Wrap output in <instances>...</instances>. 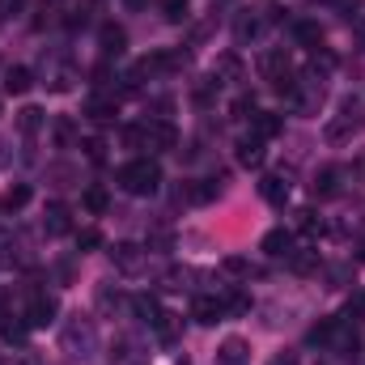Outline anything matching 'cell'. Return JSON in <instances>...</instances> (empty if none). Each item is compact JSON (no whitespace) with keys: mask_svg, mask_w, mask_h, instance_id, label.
Segmentation results:
<instances>
[{"mask_svg":"<svg viewBox=\"0 0 365 365\" xmlns=\"http://www.w3.org/2000/svg\"><path fill=\"white\" fill-rule=\"evenodd\" d=\"M60 349H64L68 357H77V361H90L93 353H98V323H93L90 314L64 319V327H60Z\"/></svg>","mask_w":365,"mask_h":365,"instance_id":"cell-1","label":"cell"},{"mask_svg":"<svg viewBox=\"0 0 365 365\" xmlns=\"http://www.w3.org/2000/svg\"><path fill=\"white\" fill-rule=\"evenodd\" d=\"M119 187L128 195H153L162 187V166L153 158H132L128 166H119Z\"/></svg>","mask_w":365,"mask_h":365,"instance_id":"cell-2","label":"cell"},{"mask_svg":"<svg viewBox=\"0 0 365 365\" xmlns=\"http://www.w3.org/2000/svg\"><path fill=\"white\" fill-rule=\"evenodd\" d=\"M357 132H365V110H361L357 98H344V102H340V115L327 119L323 136H327V145H349Z\"/></svg>","mask_w":365,"mask_h":365,"instance_id":"cell-3","label":"cell"},{"mask_svg":"<svg viewBox=\"0 0 365 365\" xmlns=\"http://www.w3.org/2000/svg\"><path fill=\"white\" fill-rule=\"evenodd\" d=\"M259 77H264V81H272L276 90H284V86L293 81V64H289V51H280V47L264 51V56H259Z\"/></svg>","mask_w":365,"mask_h":365,"instance_id":"cell-4","label":"cell"},{"mask_svg":"<svg viewBox=\"0 0 365 365\" xmlns=\"http://www.w3.org/2000/svg\"><path fill=\"white\" fill-rule=\"evenodd\" d=\"M56 310H60L56 293L34 289V293H30V306H26V327H47V323H56Z\"/></svg>","mask_w":365,"mask_h":365,"instance_id":"cell-5","label":"cell"},{"mask_svg":"<svg viewBox=\"0 0 365 365\" xmlns=\"http://www.w3.org/2000/svg\"><path fill=\"white\" fill-rule=\"evenodd\" d=\"M110 259H115V268H119L123 276H140L145 268H149V251L136 247V242H115Z\"/></svg>","mask_w":365,"mask_h":365,"instance_id":"cell-6","label":"cell"},{"mask_svg":"<svg viewBox=\"0 0 365 365\" xmlns=\"http://www.w3.org/2000/svg\"><path fill=\"white\" fill-rule=\"evenodd\" d=\"M191 319H195V323H204V327H212V323H221V319H225V302H221V297H212V293H200V297L191 302Z\"/></svg>","mask_w":365,"mask_h":365,"instance_id":"cell-7","label":"cell"},{"mask_svg":"<svg viewBox=\"0 0 365 365\" xmlns=\"http://www.w3.org/2000/svg\"><path fill=\"white\" fill-rule=\"evenodd\" d=\"M123 47H128V34H123V26H115V21H102V26H98V51L110 60V56H123Z\"/></svg>","mask_w":365,"mask_h":365,"instance_id":"cell-8","label":"cell"},{"mask_svg":"<svg viewBox=\"0 0 365 365\" xmlns=\"http://www.w3.org/2000/svg\"><path fill=\"white\" fill-rule=\"evenodd\" d=\"M145 132H149V149H153V153H166V149L179 145V132H175V123H166V119L145 123Z\"/></svg>","mask_w":365,"mask_h":365,"instance_id":"cell-9","label":"cell"},{"mask_svg":"<svg viewBox=\"0 0 365 365\" xmlns=\"http://www.w3.org/2000/svg\"><path fill=\"white\" fill-rule=\"evenodd\" d=\"M73 230V212L64 208V204H47V212H43V234L47 238H64Z\"/></svg>","mask_w":365,"mask_h":365,"instance_id":"cell-10","label":"cell"},{"mask_svg":"<svg viewBox=\"0 0 365 365\" xmlns=\"http://www.w3.org/2000/svg\"><path fill=\"white\" fill-rule=\"evenodd\" d=\"M86 115H90L93 123H115V115H119L115 93H90L86 98Z\"/></svg>","mask_w":365,"mask_h":365,"instance_id":"cell-11","label":"cell"},{"mask_svg":"<svg viewBox=\"0 0 365 365\" xmlns=\"http://www.w3.org/2000/svg\"><path fill=\"white\" fill-rule=\"evenodd\" d=\"M340 179H344V170L340 166H323L314 182H310V195L314 200H331V195H340Z\"/></svg>","mask_w":365,"mask_h":365,"instance_id":"cell-12","label":"cell"},{"mask_svg":"<svg viewBox=\"0 0 365 365\" xmlns=\"http://www.w3.org/2000/svg\"><path fill=\"white\" fill-rule=\"evenodd\" d=\"M280 132H284V115H276V110H255V115H251V136L276 140Z\"/></svg>","mask_w":365,"mask_h":365,"instance_id":"cell-13","label":"cell"},{"mask_svg":"<svg viewBox=\"0 0 365 365\" xmlns=\"http://www.w3.org/2000/svg\"><path fill=\"white\" fill-rule=\"evenodd\" d=\"M217 365H251V344L238 340V336L221 340V344H217Z\"/></svg>","mask_w":365,"mask_h":365,"instance_id":"cell-14","label":"cell"},{"mask_svg":"<svg viewBox=\"0 0 365 365\" xmlns=\"http://www.w3.org/2000/svg\"><path fill=\"white\" fill-rule=\"evenodd\" d=\"M268 140H259V136H242L238 140V166H247V170H259L264 166V158H268V149H264Z\"/></svg>","mask_w":365,"mask_h":365,"instance_id":"cell-15","label":"cell"},{"mask_svg":"<svg viewBox=\"0 0 365 365\" xmlns=\"http://www.w3.org/2000/svg\"><path fill=\"white\" fill-rule=\"evenodd\" d=\"M217 195H221V182L217 179H195L179 191V200H187V204H208V200H217Z\"/></svg>","mask_w":365,"mask_h":365,"instance_id":"cell-16","label":"cell"},{"mask_svg":"<svg viewBox=\"0 0 365 365\" xmlns=\"http://www.w3.org/2000/svg\"><path fill=\"white\" fill-rule=\"evenodd\" d=\"M259 251H264L268 259H284V255L293 251V234H289L284 225H280V230H268V234H264V242H259Z\"/></svg>","mask_w":365,"mask_h":365,"instance_id":"cell-17","label":"cell"},{"mask_svg":"<svg viewBox=\"0 0 365 365\" xmlns=\"http://www.w3.org/2000/svg\"><path fill=\"white\" fill-rule=\"evenodd\" d=\"M259 195H264L268 204H276V208L289 204V179H284V175H264V179H259Z\"/></svg>","mask_w":365,"mask_h":365,"instance_id":"cell-18","label":"cell"},{"mask_svg":"<svg viewBox=\"0 0 365 365\" xmlns=\"http://www.w3.org/2000/svg\"><path fill=\"white\" fill-rule=\"evenodd\" d=\"M284 264H289V272H297V276H310V272H319L323 264H319V251H289L284 255Z\"/></svg>","mask_w":365,"mask_h":365,"instance_id":"cell-19","label":"cell"},{"mask_svg":"<svg viewBox=\"0 0 365 365\" xmlns=\"http://www.w3.org/2000/svg\"><path fill=\"white\" fill-rule=\"evenodd\" d=\"M128 306H132V314H136L140 323H149V327H153V323L162 319V306H158V297H149V293H136V297H132Z\"/></svg>","mask_w":365,"mask_h":365,"instance_id":"cell-20","label":"cell"},{"mask_svg":"<svg viewBox=\"0 0 365 365\" xmlns=\"http://www.w3.org/2000/svg\"><path fill=\"white\" fill-rule=\"evenodd\" d=\"M212 77H217L221 86H238V81H242V60H238V56H221L217 68H212Z\"/></svg>","mask_w":365,"mask_h":365,"instance_id":"cell-21","label":"cell"},{"mask_svg":"<svg viewBox=\"0 0 365 365\" xmlns=\"http://www.w3.org/2000/svg\"><path fill=\"white\" fill-rule=\"evenodd\" d=\"M293 38L314 51V47H323V26L319 21H293Z\"/></svg>","mask_w":365,"mask_h":365,"instance_id":"cell-22","label":"cell"},{"mask_svg":"<svg viewBox=\"0 0 365 365\" xmlns=\"http://www.w3.org/2000/svg\"><path fill=\"white\" fill-rule=\"evenodd\" d=\"M43 123H47V115H43L38 106H21V110H17V128H21V136H38Z\"/></svg>","mask_w":365,"mask_h":365,"instance_id":"cell-23","label":"cell"},{"mask_svg":"<svg viewBox=\"0 0 365 365\" xmlns=\"http://www.w3.org/2000/svg\"><path fill=\"white\" fill-rule=\"evenodd\" d=\"M115 361L119 365H145V349L132 336H123V340H115Z\"/></svg>","mask_w":365,"mask_h":365,"instance_id":"cell-24","label":"cell"},{"mask_svg":"<svg viewBox=\"0 0 365 365\" xmlns=\"http://www.w3.org/2000/svg\"><path fill=\"white\" fill-rule=\"evenodd\" d=\"M30 86H34V73L30 68H21V64L17 68H4V93H26Z\"/></svg>","mask_w":365,"mask_h":365,"instance_id":"cell-25","label":"cell"},{"mask_svg":"<svg viewBox=\"0 0 365 365\" xmlns=\"http://www.w3.org/2000/svg\"><path fill=\"white\" fill-rule=\"evenodd\" d=\"M259 30H264V21H259L255 13H242V17L234 21V38H238V43H251V38H259Z\"/></svg>","mask_w":365,"mask_h":365,"instance_id":"cell-26","label":"cell"},{"mask_svg":"<svg viewBox=\"0 0 365 365\" xmlns=\"http://www.w3.org/2000/svg\"><path fill=\"white\" fill-rule=\"evenodd\" d=\"M336 68V56L327 51V47H314V56H310V77H319V81H327V73Z\"/></svg>","mask_w":365,"mask_h":365,"instance_id":"cell-27","label":"cell"},{"mask_svg":"<svg viewBox=\"0 0 365 365\" xmlns=\"http://www.w3.org/2000/svg\"><path fill=\"white\" fill-rule=\"evenodd\" d=\"M123 145L140 158V153L149 149V132H145V123H128V128H123Z\"/></svg>","mask_w":365,"mask_h":365,"instance_id":"cell-28","label":"cell"},{"mask_svg":"<svg viewBox=\"0 0 365 365\" xmlns=\"http://www.w3.org/2000/svg\"><path fill=\"white\" fill-rule=\"evenodd\" d=\"M293 225H297L302 234H319V230H323V221L314 217V208H297V212H293Z\"/></svg>","mask_w":365,"mask_h":365,"instance_id":"cell-29","label":"cell"},{"mask_svg":"<svg viewBox=\"0 0 365 365\" xmlns=\"http://www.w3.org/2000/svg\"><path fill=\"white\" fill-rule=\"evenodd\" d=\"M336 327H340V319H323V323H314V327H310V344H331Z\"/></svg>","mask_w":365,"mask_h":365,"instance_id":"cell-30","label":"cell"},{"mask_svg":"<svg viewBox=\"0 0 365 365\" xmlns=\"http://www.w3.org/2000/svg\"><path fill=\"white\" fill-rule=\"evenodd\" d=\"M81 204H86V208H90L93 217H102V212H106V204H110V200H106V191H102V187H86V195H81Z\"/></svg>","mask_w":365,"mask_h":365,"instance_id":"cell-31","label":"cell"},{"mask_svg":"<svg viewBox=\"0 0 365 365\" xmlns=\"http://www.w3.org/2000/svg\"><path fill=\"white\" fill-rule=\"evenodd\" d=\"M221 302H225V314H247V310H251V297H247L242 289H234V293H225Z\"/></svg>","mask_w":365,"mask_h":365,"instance_id":"cell-32","label":"cell"},{"mask_svg":"<svg viewBox=\"0 0 365 365\" xmlns=\"http://www.w3.org/2000/svg\"><path fill=\"white\" fill-rule=\"evenodd\" d=\"M230 110H234V119H251V115L259 110V106H255V93H238Z\"/></svg>","mask_w":365,"mask_h":365,"instance_id":"cell-33","label":"cell"},{"mask_svg":"<svg viewBox=\"0 0 365 365\" xmlns=\"http://www.w3.org/2000/svg\"><path fill=\"white\" fill-rule=\"evenodd\" d=\"M153 331H158V340H166V344H170V340L179 336V323H175V314H166V310H162V319L153 323Z\"/></svg>","mask_w":365,"mask_h":365,"instance_id":"cell-34","label":"cell"},{"mask_svg":"<svg viewBox=\"0 0 365 365\" xmlns=\"http://www.w3.org/2000/svg\"><path fill=\"white\" fill-rule=\"evenodd\" d=\"M162 17H166V21H175V26L187 21V0H162Z\"/></svg>","mask_w":365,"mask_h":365,"instance_id":"cell-35","label":"cell"},{"mask_svg":"<svg viewBox=\"0 0 365 365\" xmlns=\"http://www.w3.org/2000/svg\"><path fill=\"white\" fill-rule=\"evenodd\" d=\"M90 21H93V9H90V4H81V9H68V17H64V26H73V30L90 26Z\"/></svg>","mask_w":365,"mask_h":365,"instance_id":"cell-36","label":"cell"},{"mask_svg":"<svg viewBox=\"0 0 365 365\" xmlns=\"http://www.w3.org/2000/svg\"><path fill=\"white\" fill-rule=\"evenodd\" d=\"M217 86H221V81H217V77H204V81H200V86H195V102H200V106H208V102H212V98H217Z\"/></svg>","mask_w":365,"mask_h":365,"instance_id":"cell-37","label":"cell"},{"mask_svg":"<svg viewBox=\"0 0 365 365\" xmlns=\"http://www.w3.org/2000/svg\"><path fill=\"white\" fill-rule=\"evenodd\" d=\"M187 280H195L191 268H170V272H166V289H191Z\"/></svg>","mask_w":365,"mask_h":365,"instance_id":"cell-38","label":"cell"},{"mask_svg":"<svg viewBox=\"0 0 365 365\" xmlns=\"http://www.w3.org/2000/svg\"><path fill=\"white\" fill-rule=\"evenodd\" d=\"M51 128H56V140H60V145H73V140H77V128H73V119H64V115H60Z\"/></svg>","mask_w":365,"mask_h":365,"instance_id":"cell-39","label":"cell"},{"mask_svg":"<svg viewBox=\"0 0 365 365\" xmlns=\"http://www.w3.org/2000/svg\"><path fill=\"white\" fill-rule=\"evenodd\" d=\"M4 204H9V208H26V204H30V187H26V182H17V187H9V195H4Z\"/></svg>","mask_w":365,"mask_h":365,"instance_id":"cell-40","label":"cell"},{"mask_svg":"<svg viewBox=\"0 0 365 365\" xmlns=\"http://www.w3.org/2000/svg\"><path fill=\"white\" fill-rule=\"evenodd\" d=\"M98 247H102L98 230H77V251H98Z\"/></svg>","mask_w":365,"mask_h":365,"instance_id":"cell-41","label":"cell"},{"mask_svg":"<svg viewBox=\"0 0 365 365\" xmlns=\"http://www.w3.org/2000/svg\"><path fill=\"white\" fill-rule=\"evenodd\" d=\"M81 149H86V158H90V162H106V140H102V136H90Z\"/></svg>","mask_w":365,"mask_h":365,"instance_id":"cell-42","label":"cell"},{"mask_svg":"<svg viewBox=\"0 0 365 365\" xmlns=\"http://www.w3.org/2000/svg\"><path fill=\"white\" fill-rule=\"evenodd\" d=\"M0 264H4V268H13V264H17V247H13V238H9V234H0Z\"/></svg>","mask_w":365,"mask_h":365,"instance_id":"cell-43","label":"cell"},{"mask_svg":"<svg viewBox=\"0 0 365 365\" xmlns=\"http://www.w3.org/2000/svg\"><path fill=\"white\" fill-rule=\"evenodd\" d=\"M221 268H225L230 276H251V264H247V259H238V255H230V259H225Z\"/></svg>","mask_w":365,"mask_h":365,"instance_id":"cell-44","label":"cell"},{"mask_svg":"<svg viewBox=\"0 0 365 365\" xmlns=\"http://www.w3.org/2000/svg\"><path fill=\"white\" fill-rule=\"evenodd\" d=\"M98 306H102V310H119V306H123V297H119V293H110V289H102V293H98Z\"/></svg>","mask_w":365,"mask_h":365,"instance_id":"cell-45","label":"cell"},{"mask_svg":"<svg viewBox=\"0 0 365 365\" xmlns=\"http://www.w3.org/2000/svg\"><path fill=\"white\" fill-rule=\"evenodd\" d=\"M170 242H175V238H170L166 230H158V234L149 238V251H170Z\"/></svg>","mask_w":365,"mask_h":365,"instance_id":"cell-46","label":"cell"},{"mask_svg":"<svg viewBox=\"0 0 365 365\" xmlns=\"http://www.w3.org/2000/svg\"><path fill=\"white\" fill-rule=\"evenodd\" d=\"M349 319H365V293H353L349 297Z\"/></svg>","mask_w":365,"mask_h":365,"instance_id":"cell-47","label":"cell"},{"mask_svg":"<svg viewBox=\"0 0 365 365\" xmlns=\"http://www.w3.org/2000/svg\"><path fill=\"white\" fill-rule=\"evenodd\" d=\"M319 4H331V9H340V13H357V9H361V0H319Z\"/></svg>","mask_w":365,"mask_h":365,"instance_id":"cell-48","label":"cell"},{"mask_svg":"<svg viewBox=\"0 0 365 365\" xmlns=\"http://www.w3.org/2000/svg\"><path fill=\"white\" fill-rule=\"evenodd\" d=\"M327 280H331L327 289H340V284L349 280V268H327Z\"/></svg>","mask_w":365,"mask_h":365,"instance_id":"cell-49","label":"cell"},{"mask_svg":"<svg viewBox=\"0 0 365 365\" xmlns=\"http://www.w3.org/2000/svg\"><path fill=\"white\" fill-rule=\"evenodd\" d=\"M353 43H357V51H365V17L353 21Z\"/></svg>","mask_w":365,"mask_h":365,"instance_id":"cell-50","label":"cell"},{"mask_svg":"<svg viewBox=\"0 0 365 365\" xmlns=\"http://www.w3.org/2000/svg\"><path fill=\"white\" fill-rule=\"evenodd\" d=\"M4 340H26V327H17V323H9V327H4Z\"/></svg>","mask_w":365,"mask_h":365,"instance_id":"cell-51","label":"cell"},{"mask_svg":"<svg viewBox=\"0 0 365 365\" xmlns=\"http://www.w3.org/2000/svg\"><path fill=\"white\" fill-rule=\"evenodd\" d=\"M17 9H26V0H0V13H17Z\"/></svg>","mask_w":365,"mask_h":365,"instance_id":"cell-52","label":"cell"},{"mask_svg":"<svg viewBox=\"0 0 365 365\" xmlns=\"http://www.w3.org/2000/svg\"><path fill=\"white\" fill-rule=\"evenodd\" d=\"M353 175H357V179L365 182V149H361V153H357V162H353Z\"/></svg>","mask_w":365,"mask_h":365,"instance_id":"cell-53","label":"cell"},{"mask_svg":"<svg viewBox=\"0 0 365 365\" xmlns=\"http://www.w3.org/2000/svg\"><path fill=\"white\" fill-rule=\"evenodd\" d=\"M9 158H13V149H9V145H4V140H0V170H4V166H9Z\"/></svg>","mask_w":365,"mask_h":365,"instance_id":"cell-54","label":"cell"},{"mask_svg":"<svg viewBox=\"0 0 365 365\" xmlns=\"http://www.w3.org/2000/svg\"><path fill=\"white\" fill-rule=\"evenodd\" d=\"M272 365H297V357H293V353H284V357H272Z\"/></svg>","mask_w":365,"mask_h":365,"instance_id":"cell-55","label":"cell"},{"mask_svg":"<svg viewBox=\"0 0 365 365\" xmlns=\"http://www.w3.org/2000/svg\"><path fill=\"white\" fill-rule=\"evenodd\" d=\"M123 4H128V9H140V4H145V0H123Z\"/></svg>","mask_w":365,"mask_h":365,"instance_id":"cell-56","label":"cell"},{"mask_svg":"<svg viewBox=\"0 0 365 365\" xmlns=\"http://www.w3.org/2000/svg\"><path fill=\"white\" fill-rule=\"evenodd\" d=\"M357 255H361V264H365V238H361V247H357Z\"/></svg>","mask_w":365,"mask_h":365,"instance_id":"cell-57","label":"cell"},{"mask_svg":"<svg viewBox=\"0 0 365 365\" xmlns=\"http://www.w3.org/2000/svg\"><path fill=\"white\" fill-rule=\"evenodd\" d=\"M0 365H26V361H0Z\"/></svg>","mask_w":365,"mask_h":365,"instance_id":"cell-58","label":"cell"}]
</instances>
